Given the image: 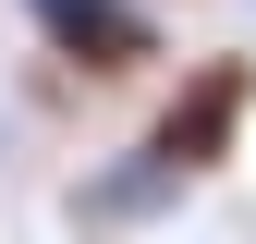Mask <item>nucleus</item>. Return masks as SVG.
<instances>
[{
  "mask_svg": "<svg viewBox=\"0 0 256 244\" xmlns=\"http://www.w3.org/2000/svg\"><path fill=\"white\" fill-rule=\"evenodd\" d=\"M24 24H37V49L61 74L86 86H122L158 61V0H24Z\"/></svg>",
  "mask_w": 256,
  "mask_h": 244,
  "instance_id": "nucleus-2",
  "label": "nucleus"
},
{
  "mask_svg": "<svg viewBox=\"0 0 256 244\" xmlns=\"http://www.w3.org/2000/svg\"><path fill=\"white\" fill-rule=\"evenodd\" d=\"M244 122H256V61L244 49H196L171 86H158V110L134 122V146L86 183V220H158L171 196H196V183H220L244 159Z\"/></svg>",
  "mask_w": 256,
  "mask_h": 244,
  "instance_id": "nucleus-1",
  "label": "nucleus"
}]
</instances>
